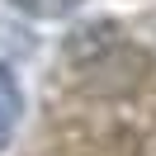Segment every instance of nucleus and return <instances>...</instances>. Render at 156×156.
Returning a JSON list of instances; mask_svg holds the SVG:
<instances>
[{"mask_svg":"<svg viewBox=\"0 0 156 156\" xmlns=\"http://www.w3.org/2000/svg\"><path fill=\"white\" fill-rule=\"evenodd\" d=\"M19 114H24V95H19V80H14V71L0 62V151L10 147L14 128H19Z\"/></svg>","mask_w":156,"mask_h":156,"instance_id":"nucleus-1","label":"nucleus"},{"mask_svg":"<svg viewBox=\"0 0 156 156\" xmlns=\"http://www.w3.org/2000/svg\"><path fill=\"white\" fill-rule=\"evenodd\" d=\"M24 14H38V19H62V14L76 5V0H14Z\"/></svg>","mask_w":156,"mask_h":156,"instance_id":"nucleus-2","label":"nucleus"}]
</instances>
